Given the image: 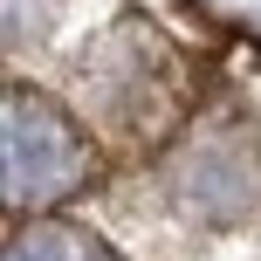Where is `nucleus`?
Wrapping results in <instances>:
<instances>
[{
	"instance_id": "obj_3",
	"label": "nucleus",
	"mask_w": 261,
	"mask_h": 261,
	"mask_svg": "<svg viewBox=\"0 0 261 261\" xmlns=\"http://www.w3.org/2000/svg\"><path fill=\"white\" fill-rule=\"evenodd\" d=\"M7 261H117L90 227H69V220H35L7 241Z\"/></svg>"
},
{
	"instance_id": "obj_1",
	"label": "nucleus",
	"mask_w": 261,
	"mask_h": 261,
	"mask_svg": "<svg viewBox=\"0 0 261 261\" xmlns=\"http://www.w3.org/2000/svg\"><path fill=\"white\" fill-rule=\"evenodd\" d=\"M0 151H7V206L35 213L69 199L83 179H90V144L69 124V110H55L48 96L35 90H7V110H0Z\"/></svg>"
},
{
	"instance_id": "obj_2",
	"label": "nucleus",
	"mask_w": 261,
	"mask_h": 261,
	"mask_svg": "<svg viewBox=\"0 0 261 261\" xmlns=\"http://www.w3.org/2000/svg\"><path fill=\"white\" fill-rule=\"evenodd\" d=\"M179 193L193 213L206 220H241L261 199V144L248 130H220V138H199L179 158Z\"/></svg>"
}]
</instances>
